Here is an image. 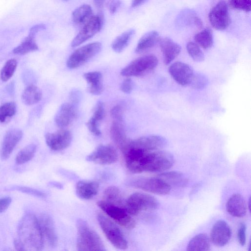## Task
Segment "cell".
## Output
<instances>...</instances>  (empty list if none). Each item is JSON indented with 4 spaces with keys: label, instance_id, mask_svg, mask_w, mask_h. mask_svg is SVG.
I'll return each mask as SVG.
<instances>
[{
    "label": "cell",
    "instance_id": "6da1fadb",
    "mask_svg": "<svg viewBox=\"0 0 251 251\" xmlns=\"http://www.w3.org/2000/svg\"><path fill=\"white\" fill-rule=\"evenodd\" d=\"M14 245L18 251H38L44 248L37 218L32 213L25 214L20 221Z\"/></svg>",
    "mask_w": 251,
    "mask_h": 251
},
{
    "label": "cell",
    "instance_id": "7a4b0ae2",
    "mask_svg": "<svg viewBox=\"0 0 251 251\" xmlns=\"http://www.w3.org/2000/svg\"><path fill=\"white\" fill-rule=\"evenodd\" d=\"M78 251H105L106 249L99 235L93 230L87 223L79 219L76 222Z\"/></svg>",
    "mask_w": 251,
    "mask_h": 251
},
{
    "label": "cell",
    "instance_id": "3957f363",
    "mask_svg": "<svg viewBox=\"0 0 251 251\" xmlns=\"http://www.w3.org/2000/svg\"><path fill=\"white\" fill-rule=\"evenodd\" d=\"M159 203L153 196L141 192L132 194L126 201L125 208L131 216H135L142 211H150L158 208Z\"/></svg>",
    "mask_w": 251,
    "mask_h": 251
},
{
    "label": "cell",
    "instance_id": "277c9868",
    "mask_svg": "<svg viewBox=\"0 0 251 251\" xmlns=\"http://www.w3.org/2000/svg\"><path fill=\"white\" fill-rule=\"evenodd\" d=\"M158 63V59L155 55H144L130 62L122 69L120 74L127 77L143 76L154 70Z\"/></svg>",
    "mask_w": 251,
    "mask_h": 251
},
{
    "label": "cell",
    "instance_id": "5b68a950",
    "mask_svg": "<svg viewBox=\"0 0 251 251\" xmlns=\"http://www.w3.org/2000/svg\"><path fill=\"white\" fill-rule=\"evenodd\" d=\"M99 224L106 238L116 248L124 250L127 247V242L122 231L109 218L101 213L97 215Z\"/></svg>",
    "mask_w": 251,
    "mask_h": 251
},
{
    "label": "cell",
    "instance_id": "8992f818",
    "mask_svg": "<svg viewBox=\"0 0 251 251\" xmlns=\"http://www.w3.org/2000/svg\"><path fill=\"white\" fill-rule=\"evenodd\" d=\"M174 158L168 151L156 150L148 152L144 166V172H162L173 165Z\"/></svg>",
    "mask_w": 251,
    "mask_h": 251
},
{
    "label": "cell",
    "instance_id": "52a82bcc",
    "mask_svg": "<svg viewBox=\"0 0 251 251\" xmlns=\"http://www.w3.org/2000/svg\"><path fill=\"white\" fill-rule=\"evenodd\" d=\"M98 206L121 226L127 229L135 227V222L124 206H121L108 203L103 200L97 202Z\"/></svg>",
    "mask_w": 251,
    "mask_h": 251
},
{
    "label": "cell",
    "instance_id": "ba28073f",
    "mask_svg": "<svg viewBox=\"0 0 251 251\" xmlns=\"http://www.w3.org/2000/svg\"><path fill=\"white\" fill-rule=\"evenodd\" d=\"M101 48L100 42H95L77 49L69 57L67 66L70 69L79 67L97 55Z\"/></svg>",
    "mask_w": 251,
    "mask_h": 251
},
{
    "label": "cell",
    "instance_id": "9c48e42d",
    "mask_svg": "<svg viewBox=\"0 0 251 251\" xmlns=\"http://www.w3.org/2000/svg\"><path fill=\"white\" fill-rule=\"evenodd\" d=\"M128 184L132 187L157 195H167L171 190L170 184L158 176L133 179Z\"/></svg>",
    "mask_w": 251,
    "mask_h": 251
},
{
    "label": "cell",
    "instance_id": "30bf717a",
    "mask_svg": "<svg viewBox=\"0 0 251 251\" xmlns=\"http://www.w3.org/2000/svg\"><path fill=\"white\" fill-rule=\"evenodd\" d=\"M103 24V17L101 13L93 16L73 39L71 43L72 47H77L92 38L101 30Z\"/></svg>",
    "mask_w": 251,
    "mask_h": 251
},
{
    "label": "cell",
    "instance_id": "8fae6325",
    "mask_svg": "<svg viewBox=\"0 0 251 251\" xmlns=\"http://www.w3.org/2000/svg\"><path fill=\"white\" fill-rule=\"evenodd\" d=\"M118 158L117 151L111 145H100L86 157L88 161L100 165L113 164Z\"/></svg>",
    "mask_w": 251,
    "mask_h": 251
},
{
    "label": "cell",
    "instance_id": "7c38bea8",
    "mask_svg": "<svg viewBox=\"0 0 251 251\" xmlns=\"http://www.w3.org/2000/svg\"><path fill=\"white\" fill-rule=\"evenodd\" d=\"M208 17L215 29L222 30L226 28L230 23L227 3L223 0L218 2L209 12Z\"/></svg>",
    "mask_w": 251,
    "mask_h": 251
},
{
    "label": "cell",
    "instance_id": "4fadbf2b",
    "mask_svg": "<svg viewBox=\"0 0 251 251\" xmlns=\"http://www.w3.org/2000/svg\"><path fill=\"white\" fill-rule=\"evenodd\" d=\"M45 244L53 248L57 244V236L53 219L48 214L42 213L37 217Z\"/></svg>",
    "mask_w": 251,
    "mask_h": 251
},
{
    "label": "cell",
    "instance_id": "5bb4252c",
    "mask_svg": "<svg viewBox=\"0 0 251 251\" xmlns=\"http://www.w3.org/2000/svg\"><path fill=\"white\" fill-rule=\"evenodd\" d=\"M169 72L175 81L183 86L190 85L195 74L190 66L179 61L171 64Z\"/></svg>",
    "mask_w": 251,
    "mask_h": 251
},
{
    "label": "cell",
    "instance_id": "9a60e30c",
    "mask_svg": "<svg viewBox=\"0 0 251 251\" xmlns=\"http://www.w3.org/2000/svg\"><path fill=\"white\" fill-rule=\"evenodd\" d=\"M71 132L61 129L53 133L45 135V140L48 146L52 150L59 151L67 148L72 142Z\"/></svg>",
    "mask_w": 251,
    "mask_h": 251
},
{
    "label": "cell",
    "instance_id": "2e32d148",
    "mask_svg": "<svg viewBox=\"0 0 251 251\" xmlns=\"http://www.w3.org/2000/svg\"><path fill=\"white\" fill-rule=\"evenodd\" d=\"M166 143L167 141L163 137L150 135L140 137L133 140H130L128 144L145 151H151L162 149Z\"/></svg>",
    "mask_w": 251,
    "mask_h": 251
},
{
    "label": "cell",
    "instance_id": "e0dca14e",
    "mask_svg": "<svg viewBox=\"0 0 251 251\" xmlns=\"http://www.w3.org/2000/svg\"><path fill=\"white\" fill-rule=\"evenodd\" d=\"M231 237V230L229 225L224 220H219L213 225L209 238L214 245L223 247L228 243Z\"/></svg>",
    "mask_w": 251,
    "mask_h": 251
},
{
    "label": "cell",
    "instance_id": "ac0fdd59",
    "mask_svg": "<svg viewBox=\"0 0 251 251\" xmlns=\"http://www.w3.org/2000/svg\"><path fill=\"white\" fill-rule=\"evenodd\" d=\"M46 29V25L43 24H37L32 26L29 30V33L22 43L13 50L14 54L24 55L30 52L38 50L35 37L40 31Z\"/></svg>",
    "mask_w": 251,
    "mask_h": 251
},
{
    "label": "cell",
    "instance_id": "d6986e66",
    "mask_svg": "<svg viewBox=\"0 0 251 251\" xmlns=\"http://www.w3.org/2000/svg\"><path fill=\"white\" fill-rule=\"evenodd\" d=\"M22 136L23 132L19 129H11L6 132L3 137L0 151V157L2 160H5L9 157Z\"/></svg>",
    "mask_w": 251,
    "mask_h": 251
},
{
    "label": "cell",
    "instance_id": "ffe728a7",
    "mask_svg": "<svg viewBox=\"0 0 251 251\" xmlns=\"http://www.w3.org/2000/svg\"><path fill=\"white\" fill-rule=\"evenodd\" d=\"M76 116V109L71 103L65 102L59 107L55 116L56 125L64 128L71 124Z\"/></svg>",
    "mask_w": 251,
    "mask_h": 251
},
{
    "label": "cell",
    "instance_id": "44dd1931",
    "mask_svg": "<svg viewBox=\"0 0 251 251\" xmlns=\"http://www.w3.org/2000/svg\"><path fill=\"white\" fill-rule=\"evenodd\" d=\"M226 209L232 216L241 218L246 215L247 208L243 196L239 194H234L227 201Z\"/></svg>",
    "mask_w": 251,
    "mask_h": 251
},
{
    "label": "cell",
    "instance_id": "7402d4cb",
    "mask_svg": "<svg viewBox=\"0 0 251 251\" xmlns=\"http://www.w3.org/2000/svg\"><path fill=\"white\" fill-rule=\"evenodd\" d=\"M165 64L171 63L180 53L181 47L169 38H164L159 41Z\"/></svg>",
    "mask_w": 251,
    "mask_h": 251
},
{
    "label": "cell",
    "instance_id": "603a6c76",
    "mask_svg": "<svg viewBox=\"0 0 251 251\" xmlns=\"http://www.w3.org/2000/svg\"><path fill=\"white\" fill-rule=\"evenodd\" d=\"M99 189V184L96 181L80 180L76 184L75 193L82 200H89L95 196Z\"/></svg>",
    "mask_w": 251,
    "mask_h": 251
},
{
    "label": "cell",
    "instance_id": "cb8c5ba5",
    "mask_svg": "<svg viewBox=\"0 0 251 251\" xmlns=\"http://www.w3.org/2000/svg\"><path fill=\"white\" fill-rule=\"evenodd\" d=\"M105 116V109L103 103L99 101L96 104L92 117L86 123V126L89 131L96 136L101 135L99 124Z\"/></svg>",
    "mask_w": 251,
    "mask_h": 251
},
{
    "label": "cell",
    "instance_id": "d4e9b609",
    "mask_svg": "<svg viewBox=\"0 0 251 251\" xmlns=\"http://www.w3.org/2000/svg\"><path fill=\"white\" fill-rule=\"evenodd\" d=\"M83 77L88 85V91L92 95H99L103 91L102 75L98 71L89 72L84 74Z\"/></svg>",
    "mask_w": 251,
    "mask_h": 251
},
{
    "label": "cell",
    "instance_id": "484cf974",
    "mask_svg": "<svg viewBox=\"0 0 251 251\" xmlns=\"http://www.w3.org/2000/svg\"><path fill=\"white\" fill-rule=\"evenodd\" d=\"M110 134L111 139L122 151L128 143V139L122 123L114 121L111 124Z\"/></svg>",
    "mask_w": 251,
    "mask_h": 251
},
{
    "label": "cell",
    "instance_id": "4316f807",
    "mask_svg": "<svg viewBox=\"0 0 251 251\" xmlns=\"http://www.w3.org/2000/svg\"><path fill=\"white\" fill-rule=\"evenodd\" d=\"M159 41V34L156 31H151L144 34L139 39L135 51L141 53L153 47Z\"/></svg>",
    "mask_w": 251,
    "mask_h": 251
},
{
    "label": "cell",
    "instance_id": "83f0119b",
    "mask_svg": "<svg viewBox=\"0 0 251 251\" xmlns=\"http://www.w3.org/2000/svg\"><path fill=\"white\" fill-rule=\"evenodd\" d=\"M210 239L205 233H200L189 242L187 246V251H206L210 249Z\"/></svg>",
    "mask_w": 251,
    "mask_h": 251
},
{
    "label": "cell",
    "instance_id": "f1b7e54d",
    "mask_svg": "<svg viewBox=\"0 0 251 251\" xmlns=\"http://www.w3.org/2000/svg\"><path fill=\"white\" fill-rule=\"evenodd\" d=\"M92 16L93 10L86 4L77 7L72 13L73 21L77 25H84Z\"/></svg>",
    "mask_w": 251,
    "mask_h": 251
},
{
    "label": "cell",
    "instance_id": "f546056e",
    "mask_svg": "<svg viewBox=\"0 0 251 251\" xmlns=\"http://www.w3.org/2000/svg\"><path fill=\"white\" fill-rule=\"evenodd\" d=\"M42 97V93L39 88L31 84L25 89L22 95V100L25 104L31 105L40 101Z\"/></svg>",
    "mask_w": 251,
    "mask_h": 251
},
{
    "label": "cell",
    "instance_id": "4dcf8cb0",
    "mask_svg": "<svg viewBox=\"0 0 251 251\" xmlns=\"http://www.w3.org/2000/svg\"><path fill=\"white\" fill-rule=\"evenodd\" d=\"M135 33L134 29H130L117 36L112 43V50L118 53L123 51L129 44Z\"/></svg>",
    "mask_w": 251,
    "mask_h": 251
},
{
    "label": "cell",
    "instance_id": "1f68e13d",
    "mask_svg": "<svg viewBox=\"0 0 251 251\" xmlns=\"http://www.w3.org/2000/svg\"><path fill=\"white\" fill-rule=\"evenodd\" d=\"M108 203L122 206L123 199L120 189L114 186H109L103 192V200Z\"/></svg>",
    "mask_w": 251,
    "mask_h": 251
},
{
    "label": "cell",
    "instance_id": "d6a6232c",
    "mask_svg": "<svg viewBox=\"0 0 251 251\" xmlns=\"http://www.w3.org/2000/svg\"><path fill=\"white\" fill-rule=\"evenodd\" d=\"M194 39L199 46L204 49L211 48L213 43V35L211 30L206 28L195 35Z\"/></svg>",
    "mask_w": 251,
    "mask_h": 251
},
{
    "label": "cell",
    "instance_id": "836d02e7",
    "mask_svg": "<svg viewBox=\"0 0 251 251\" xmlns=\"http://www.w3.org/2000/svg\"><path fill=\"white\" fill-rule=\"evenodd\" d=\"M36 148V146L34 144H29L24 148L16 156V163L21 165L30 161L34 157Z\"/></svg>",
    "mask_w": 251,
    "mask_h": 251
},
{
    "label": "cell",
    "instance_id": "e575fe53",
    "mask_svg": "<svg viewBox=\"0 0 251 251\" xmlns=\"http://www.w3.org/2000/svg\"><path fill=\"white\" fill-rule=\"evenodd\" d=\"M17 66L15 59H10L6 61L0 72V78L3 81H7L13 75Z\"/></svg>",
    "mask_w": 251,
    "mask_h": 251
},
{
    "label": "cell",
    "instance_id": "d590c367",
    "mask_svg": "<svg viewBox=\"0 0 251 251\" xmlns=\"http://www.w3.org/2000/svg\"><path fill=\"white\" fill-rule=\"evenodd\" d=\"M16 112V105L14 102L5 103L0 106V122L4 123Z\"/></svg>",
    "mask_w": 251,
    "mask_h": 251
},
{
    "label": "cell",
    "instance_id": "8d00e7d4",
    "mask_svg": "<svg viewBox=\"0 0 251 251\" xmlns=\"http://www.w3.org/2000/svg\"><path fill=\"white\" fill-rule=\"evenodd\" d=\"M186 49L189 55L195 61L201 62L204 59L202 51L196 43L192 42L188 43Z\"/></svg>",
    "mask_w": 251,
    "mask_h": 251
},
{
    "label": "cell",
    "instance_id": "74e56055",
    "mask_svg": "<svg viewBox=\"0 0 251 251\" xmlns=\"http://www.w3.org/2000/svg\"><path fill=\"white\" fill-rule=\"evenodd\" d=\"M207 82V78L203 75L195 73L189 86L195 89H201L206 86Z\"/></svg>",
    "mask_w": 251,
    "mask_h": 251
},
{
    "label": "cell",
    "instance_id": "f35d334b",
    "mask_svg": "<svg viewBox=\"0 0 251 251\" xmlns=\"http://www.w3.org/2000/svg\"><path fill=\"white\" fill-rule=\"evenodd\" d=\"M229 6L234 9L250 12L251 8V0H228Z\"/></svg>",
    "mask_w": 251,
    "mask_h": 251
},
{
    "label": "cell",
    "instance_id": "ab89813d",
    "mask_svg": "<svg viewBox=\"0 0 251 251\" xmlns=\"http://www.w3.org/2000/svg\"><path fill=\"white\" fill-rule=\"evenodd\" d=\"M183 175L182 173L177 171H171L169 172L162 173L160 174L158 177L165 180L171 182L178 181L182 179Z\"/></svg>",
    "mask_w": 251,
    "mask_h": 251
},
{
    "label": "cell",
    "instance_id": "60d3db41",
    "mask_svg": "<svg viewBox=\"0 0 251 251\" xmlns=\"http://www.w3.org/2000/svg\"><path fill=\"white\" fill-rule=\"evenodd\" d=\"M14 189L21 191L23 193L32 195L40 198H45L46 197V195L44 193L32 188L24 186H16L14 187Z\"/></svg>",
    "mask_w": 251,
    "mask_h": 251
},
{
    "label": "cell",
    "instance_id": "b9f144b4",
    "mask_svg": "<svg viewBox=\"0 0 251 251\" xmlns=\"http://www.w3.org/2000/svg\"><path fill=\"white\" fill-rule=\"evenodd\" d=\"M110 115L114 121L123 122V110L120 105H117L113 107L110 110Z\"/></svg>",
    "mask_w": 251,
    "mask_h": 251
},
{
    "label": "cell",
    "instance_id": "7bdbcfd3",
    "mask_svg": "<svg viewBox=\"0 0 251 251\" xmlns=\"http://www.w3.org/2000/svg\"><path fill=\"white\" fill-rule=\"evenodd\" d=\"M133 88V83L131 79L129 77H127L122 82L120 86L121 90L124 93L129 94L130 93Z\"/></svg>",
    "mask_w": 251,
    "mask_h": 251
},
{
    "label": "cell",
    "instance_id": "ee69618b",
    "mask_svg": "<svg viewBox=\"0 0 251 251\" xmlns=\"http://www.w3.org/2000/svg\"><path fill=\"white\" fill-rule=\"evenodd\" d=\"M246 226L244 223H242L237 232V239L239 243L241 246H244L246 242Z\"/></svg>",
    "mask_w": 251,
    "mask_h": 251
},
{
    "label": "cell",
    "instance_id": "f6af8a7d",
    "mask_svg": "<svg viewBox=\"0 0 251 251\" xmlns=\"http://www.w3.org/2000/svg\"><path fill=\"white\" fill-rule=\"evenodd\" d=\"M122 4L121 0H108L106 6L110 13L114 14L120 7Z\"/></svg>",
    "mask_w": 251,
    "mask_h": 251
},
{
    "label": "cell",
    "instance_id": "bcb514c9",
    "mask_svg": "<svg viewBox=\"0 0 251 251\" xmlns=\"http://www.w3.org/2000/svg\"><path fill=\"white\" fill-rule=\"evenodd\" d=\"M12 199L10 197H5L0 199V213L4 212L9 206Z\"/></svg>",
    "mask_w": 251,
    "mask_h": 251
},
{
    "label": "cell",
    "instance_id": "7dc6e473",
    "mask_svg": "<svg viewBox=\"0 0 251 251\" xmlns=\"http://www.w3.org/2000/svg\"><path fill=\"white\" fill-rule=\"evenodd\" d=\"M106 0H93L95 5L98 8H101Z\"/></svg>",
    "mask_w": 251,
    "mask_h": 251
},
{
    "label": "cell",
    "instance_id": "c3c4849f",
    "mask_svg": "<svg viewBox=\"0 0 251 251\" xmlns=\"http://www.w3.org/2000/svg\"><path fill=\"white\" fill-rule=\"evenodd\" d=\"M145 0H131V6L132 7H136L141 5Z\"/></svg>",
    "mask_w": 251,
    "mask_h": 251
},
{
    "label": "cell",
    "instance_id": "681fc988",
    "mask_svg": "<svg viewBox=\"0 0 251 251\" xmlns=\"http://www.w3.org/2000/svg\"><path fill=\"white\" fill-rule=\"evenodd\" d=\"M195 21L196 24H197V25L198 26H199V27H201L202 26V23H201V21L199 18H195Z\"/></svg>",
    "mask_w": 251,
    "mask_h": 251
},
{
    "label": "cell",
    "instance_id": "f907efd6",
    "mask_svg": "<svg viewBox=\"0 0 251 251\" xmlns=\"http://www.w3.org/2000/svg\"><path fill=\"white\" fill-rule=\"evenodd\" d=\"M250 204H251V200H250V198L249 200V201H248V208H249V210L250 211V209H251Z\"/></svg>",
    "mask_w": 251,
    "mask_h": 251
},
{
    "label": "cell",
    "instance_id": "816d5d0a",
    "mask_svg": "<svg viewBox=\"0 0 251 251\" xmlns=\"http://www.w3.org/2000/svg\"><path fill=\"white\" fill-rule=\"evenodd\" d=\"M64 0L67 1V0Z\"/></svg>",
    "mask_w": 251,
    "mask_h": 251
}]
</instances>
